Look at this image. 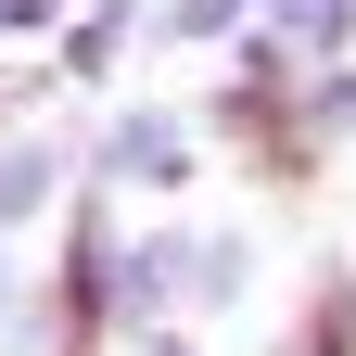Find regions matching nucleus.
Returning a JSON list of instances; mask_svg holds the SVG:
<instances>
[{"label":"nucleus","instance_id":"obj_1","mask_svg":"<svg viewBox=\"0 0 356 356\" xmlns=\"http://www.w3.org/2000/svg\"><path fill=\"white\" fill-rule=\"evenodd\" d=\"M267 26L305 38V51H343V38H356V0H267Z\"/></svg>","mask_w":356,"mask_h":356},{"label":"nucleus","instance_id":"obj_2","mask_svg":"<svg viewBox=\"0 0 356 356\" xmlns=\"http://www.w3.org/2000/svg\"><path fill=\"white\" fill-rule=\"evenodd\" d=\"M127 26H140V13H127V0H89V26L64 38V64H76V76H102V64L127 51Z\"/></svg>","mask_w":356,"mask_h":356},{"label":"nucleus","instance_id":"obj_3","mask_svg":"<svg viewBox=\"0 0 356 356\" xmlns=\"http://www.w3.org/2000/svg\"><path fill=\"white\" fill-rule=\"evenodd\" d=\"M115 165H127V178H178V127H165V115H127V127H115Z\"/></svg>","mask_w":356,"mask_h":356},{"label":"nucleus","instance_id":"obj_4","mask_svg":"<svg viewBox=\"0 0 356 356\" xmlns=\"http://www.w3.org/2000/svg\"><path fill=\"white\" fill-rule=\"evenodd\" d=\"M356 343V318H343V280H318V318L293 331V356H343Z\"/></svg>","mask_w":356,"mask_h":356},{"label":"nucleus","instance_id":"obj_5","mask_svg":"<svg viewBox=\"0 0 356 356\" xmlns=\"http://www.w3.org/2000/svg\"><path fill=\"white\" fill-rule=\"evenodd\" d=\"M242 13H254V0H178V13H165V26H178V38H229Z\"/></svg>","mask_w":356,"mask_h":356},{"label":"nucleus","instance_id":"obj_6","mask_svg":"<svg viewBox=\"0 0 356 356\" xmlns=\"http://www.w3.org/2000/svg\"><path fill=\"white\" fill-rule=\"evenodd\" d=\"M293 115H305V127H356V76H318V89H305Z\"/></svg>","mask_w":356,"mask_h":356}]
</instances>
